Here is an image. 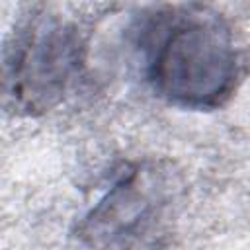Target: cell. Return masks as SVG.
<instances>
[{
    "mask_svg": "<svg viewBox=\"0 0 250 250\" xmlns=\"http://www.w3.org/2000/svg\"><path fill=\"white\" fill-rule=\"evenodd\" d=\"M86 70L80 29L57 14L25 16L4 49V102L18 115H41L61 105Z\"/></svg>",
    "mask_w": 250,
    "mask_h": 250,
    "instance_id": "obj_2",
    "label": "cell"
},
{
    "mask_svg": "<svg viewBox=\"0 0 250 250\" xmlns=\"http://www.w3.org/2000/svg\"><path fill=\"white\" fill-rule=\"evenodd\" d=\"M174 201L172 174L154 160L125 164L76 227L88 246L127 248L150 244Z\"/></svg>",
    "mask_w": 250,
    "mask_h": 250,
    "instance_id": "obj_3",
    "label": "cell"
},
{
    "mask_svg": "<svg viewBox=\"0 0 250 250\" xmlns=\"http://www.w3.org/2000/svg\"><path fill=\"white\" fill-rule=\"evenodd\" d=\"M150 90L189 111L223 107L242 80V57L230 25L215 10L182 2L143 16L135 29Z\"/></svg>",
    "mask_w": 250,
    "mask_h": 250,
    "instance_id": "obj_1",
    "label": "cell"
}]
</instances>
